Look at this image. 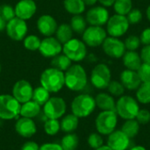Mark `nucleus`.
Listing matches in <instances>:
<instances>
[{
    "instance_id": "obj_1",
    "label": "nucleus",
    "mask_w": 150,
    "mask_h": 150,
    "mask_svg": "<svg viewBox=\"0 0 150 150\" xmlns=\"http://www.w3.org/2000/svg\"><path fill=\"white\" fill-rule=\"evenodd\" d=\"M65 85L73 91H80L85 88L88 77L85 69L80 64H74L65 71Z\"/></svg>"
},
{
    "instance_id": "obj_2",
    "label": "nucleus",
    "mask_w": 150,
    "mask_h": 150,
    "mask_svg": "<svg viewBox=\"0 0 150 150\" xmlns=\"http://www.w3.org/2000/svg\"><path fill=\"white\" fill-rule=\"evenodd\" d=\"M40 82L50 93H56L65 85L64 73L54 68H48L41 73Z\"/></svg>"
},
{
    "instance_id": "obj_3",
    "label": "nucleus",
    "mask_w": 150,
    "mask_h": 150,
    "mask_svg": "<svg viewBox=\"0 0 150 150\" xmlns=\"http://www.w3.org/2000/svg\"><path fill=\"white\" fill-rule=\"evenodd\" d=\"M139 111V102L131 96L123 95L116 102L115 112L119 117L125 120L135 119Z\"/></svg>"
},
{
    "instance_id": "obj_4",
    "label": "nucleus",
    "mask_w": 150,
    "mask_h": 150,
    "mask_svg": "<svg viewBox=\"0 0 150 150\" xmlns=\"http://www.w3.org/2000/svg\"><path fill=\"white\" fill-rule=\"evenodd\" d=\"M96 107L95 98L89 94H80L71 102L72 113L79 119L90 116Z\"/></svg>"
},
{
    "instance_id": "obj_5",
    "label": "nucleus",
    "mask_w": 150,
    "mask_h": 150,
    "mask_svg": "<svg viewBox=\"0 0 150 150\" xmlns=\"http://www.w3.org/2000/svg\"><path fill=\"white\" fill-rule=\"evenodd\" d=\"M118 124V115L115 111H101L95 120L96 129L101 135H109Z\"/></svg>"
},
{
    "instance_id": "obj_6",
    "label": "nucleus",
    "mask_w": 150,
    "mask_h": 150,
    "mask_svg": "<svg viewBox=\"0 0 150 150\" xmlns=\"http://www.w3.org/2000/svg\"><path fill=\"white\" fill-rule=\"evenodd\" d=\"M21 104L12 96L0 95V119L11 120L19 115Z\"/></svg>"
},
{
    "instance_id": "obj_7",
    "label": "nucleus",
    "mask_w": 150,
    "mask_h": 150,
    "mask_svg": "<svg viewBox=\"0 0 150 150\" xmlns=\"http://www.w3.org/2000/svg\"><path fill=\"white\" fill-rule=\"evenodd\" d=\"M112 78V73L110 68L105 63H99L96 65L91 74V84L98 89L105 90L107 89Z\"/></svg>"
},
{
    "instance_id": "obj_8",
    "label": "nucleus",
    "mask_w": 150,
    "mask_h": 150,
    "mask_svg": "<svg viewBox=\"0 0 150 150\" xmlns=\"http://www.w3.org/2000/svg\"><path fill=\"white\" fill-rule=\"evenodd\" d=\"M62 52L72 62H81L87 54V47L83 40L72 38L62 45Z\"/></svg>"
},
{
    "instance_id": "obj_9",
    "label": "nucleus",
    "mask_w": 150,
    "mask_h": 150,
    "mask_svg": "<svg viewBox=\"0 0 150 150\" xmlns=\"http://www.w3.org/2000/svg\"><path fill=\"white\" fill-rule=\"evenodd\" d=\"M129 25L130 24L126 16L114 14L110 16L106 23V32L112 37L120 38L127 33Z\"/></svg>"
},
{
    "instance_id": "obj_10",
    "label": "nucleus",
    "mask_w": 150,
    "mask_h": 150,
    "mask_svg": "<svg viewBox=\"0 0 150 150\" xmlns=\"http://www.w3.org/2000/svg\"><path fill=\"white\" fill-rule=\"evenodd\" d=\"M67 109L66 102L60 97H50V98L43 105V112L47 119L59 120L62 118Z\"/></svg>"
},
{
    "instance_id": "obj_11",
    "label": "nucleus",
    "mask_w": 150,
    "mask_h": 150,
    "mask_svg": "<svg viewBox=\"0 0 150 150\" xmlns=\"http://www.w3.org/2000/svg\"><path fill=\"white\" fill-rule=\"evenodd\" d=\"M107 37V32L102 26L91 25L85 29L83 33V41L86 46L96 47L102 46Z\"/></svg>"
},
{
    "instance_id": "obj_12",
    "label": "nucleus",
    "mask_w": 150,
    "mask_h": 150,
    "mask_svg": "<svg viewBox=\"0 0 150 150\" xmlns=\"http://www.w3.org/2000/svg\"><path fill=\"white\" fill-rule=\"evenodd\" d=\"M6 33L7 35L13 40L20 41L25 39L27 34V25L25 20H23L18 17L13 18L9 20L6 25Z\"/></svg>"
},
{
    "instance_id": "obj_13",
    "label": "nucleus",
    "mask_w": 150,
    "mask_h": 150,
    "mask_svg": "<svg viewBox=\"0 0 150 150\" xmlns=\"http://www.w3.org/2000/svg\"><path fill=\"white\" fill-rule=\"evenodd\" d=\"M102 48L105 54L113 59L122 58L126 50L124 41L120 40V38L115 37H106L105 41L102 44Z\"/></svg>"
},
{
    "instance_id": "obj_14",
    "label": "nucleus",
    "mask_w": 150,
    "mask_h": 150,
    "mask_svg": "<svg viewBox=\"0 0 150 150\" xmlns=\"http://www.w3.org/2000/svg\"><path fill=\"white\" fill-rule=\"evenodd\" d=\"M109 18H110V14L106 7L95 6L91 8L87 11L85 19L87 23L90 24L91 25L103 26L106 25Z\"/></svg>"
},
{
    "instance_id": "obj_15",
    "label": "nucleus",
    "mask_w": 150,
    "mask_h": 150,
    "mask_svg": "<svg viewBox=\"0 0 150 150\" xmlns=\"http://www.w3.org/2000/svg\"><path fill=\"white\" fill-rule=\"evenodd\" d=\"M39 51L42 56L46 58H53L61 54L62 51V44L54 37H46L40 41Z\"/></svg>"
},
{
    "instance_id": "obj_16",
    "label": "nucleus",
    "mask_w": 150,
    "mask_h": 150,
    "mask_svg": "<svg viewBox=\"0 0 150 150\" xmlns=\"http://www.w3.org/2000/svg\"><path fill=\"white\" fill-rule=\"evenodd\" d=\"M33 89L31 83L26 80L17 81L12 87V96L20 103L24 104L32 100Z\"/></svg>"
},
{
    "instance_id": "obj_17",
    "label": "nucleus",
    "mask_w": 150,
    "mask_h": 150,
    "mask_svg": "<svg viewBox=\"0 0 150 150\" xmlns=\"http://www.w3.org/2000/svg\"><path fill=\"white\" fill-rule=\"evenodd\" d=\"M131 144V139L127 137L122 131L114 130L108 135L107 146L112 150H127Z\"/></svg>"
},
{
    "instance_id": "obj_18",
    "label": "nucleus",
    "mask_w": 150,
    "mask_h": 150,
    "mask_svg": "<svg viewBox=\"0 0 150 150\" xmlns=\"http://www.w3.org/2000/svg\"><path fill=\"white\" fill-rule=\"evenodd\" d=\"M16 17L27 20L30 19L36 12L37 5L33 0H19L14 7Z\"/></svg>"
},
{
    "instance_id": "obj_19",
    "label": "nucleus",
    "mask_w": 150,
    "mask_h": 150,
    "mask_svg": "<svg viewBox=\"0 0 150 150\" xmlns=\"http://www.w3.org/2000/svg\"><path fill=\"white\" fill-rule=\"evenodd\" d=\"M57 27L58 25L56 20L48 14L40 16L37 20V28L45 37L53 36L55 33Z\"/></svg>"
},
{
    "instance_id": "obj_20",
    "label": "nucleus",
    "mask_w": 150,
    "mask_h": 150,
    "mask_svg": "<svg viewBox=\"0 0 150 150\" xmlns=\"http://www.w3.org/2000/svg\"><path fill=\"white\" fill-rule=\"evenodd\" d=\"M17 134L23 138H30L37 132V127L33 119L21 117L15 124Z\"/></svg>"
},
{
    "instance_id": "obj_21",
    "label": "nucleus",
    "mask_w": 150,
    "mask_h": 150,
    "mask_svg": "<svg viewBox=\"0 0 150 150\" xmlns=\"http://www.w3.org/2000/svg\"><path fill=\"white\" fill-rule=\"evenodd\" d=\"M120 80L125 89L128 91H136L142 84V81L137 71L127 69L120 73Z\"/></svg>"
},
{
    "instance_id": "obj_22",
    "label": "nucleus",
    "mask_w": 150,
    "mask_h": 150,
    "mask_svg": "<svg viewBox=\"0 0 150 150\" xmlns=\"http://www.w3.org/2000/svg\"><path fill=\"white\" fill-rule=\"evenodd\" d=\"M122 61L127 69L134 71H137L142 64L141 55L136 51H126L122 56Z\"/></svg>"
},
{
    "instance_id": "obj_23",
    "label": "nucleus",
    "mask_w": 150,
    "mask_h": 150,
    "mask_svg": "<svg viewBox=\"0 0 150 150\" xmlns=\"http://www.w3.org/2000/svg\"><path fill=\"white\" fill-rule=\"evenodd\" d=\"M96 106L101 111H115L116 102L114 97L109 93L100 92L95 98Z\"/></svg>"
},
{
    "instance_id": "obj_24",
    "label": "nucleus",
    "mask_w": 150,
    "mask_h": 150,
    "mask_svg": "<svg viewBox=\"0 0 150 150\" xmlns=\"http://www.w3.org/2000/svg\"><path fill=\"white\" fill-rule=\"evenodd\" d=\"M40 107L41 106L40 105H38L36 102L30 100L28 102L21 104L19 115L21 117L33 119L36 116H38L39 113L40 112Z\"/></svg>"
},
{
    "instance_id": "obj_25",
    "label": "nucleus",
    "mask_w": 150,
    "mask_h": 150,
    "mask_svg": "<svg viewBox=\"0 0 150 150\" xmlns=\"http://www.w3.org/2000/svg\"><path fill=\"white\" fill-rule=\"evenodd\" d=\"M78 124H79V118L78 117H76L73 113L67 114L62 119V120L60 122L61 130L63 131L64 133H67V134L73 133L77 128Z\"/></svg>"
},
{
    "instance_id": "obj_26",
    "label": "nucleus",
    "mask_w": 150,
    "mask_h": 150,
    "mask_svg": "<svg viewBox=\"0 0 150 150\" xmlns=\"http://www.w3.org/2000/svg\"><path fill=\"white\" fill-rule=\"evenodd\" d=\"M63 5L65 10L72 15L82 14L86 6L83 0H64Z\"/></svg>"
},
{
    "instance_id": "obj_27",
    "label": "nucleus",
    "mask_w": 150,
    "mask_h": 150,
    "mask_svg": "<svg viewBox=\"0 0 150 150\" xmlns=\"http://www.w3.org/2000/svg\"><path fill=\"white\" fill-rule=\"evenodd\" d=\"M72 65V61L64 54H59L52 58L51 66L61 71H66Z\"/></svg>"
},
{
    "instance_id": "obj_28",
    "label": "nucleus",
    "mask_w": 150,
    "mask_h": 150,
    "mask_svg": "<svg viewBox=\"0 0 150 150\" xmlns=\"http://www.w3.org/2000/svg\"><path fill=\"white\" fill-rule=\"evenodd\" d=\"M55 34H56L55 38L63 45L73 38V30L70 25L62 24L57 27Z\"/></svg>"
},
{
    "instance_id": "obj_29",
    "label": "nucleus",
    "mask_w": 150,
    "mask_h": 150,
    "mask_svg": "<svg viewBox=\"0 0 150 150\" xmlns=\"http://www.w3.org/2000/svg\"><path fill=\"white\" fill-rule=\"evenodd\" d=\"M121 131L130 139L136 137L140 132V124L135 119L127 120L122 125Z\"/></svg>"
},
{
    "instance_id": "obj_30",
    "label": "nucleus",
    "mask_w": 150,
    "mask_h": 150,
    "mask_svg": "<svg viewBox=\"0 0 150 150\" xmlns=\"http://www.w3.org/2000/svg\"><path fill=\"white\" fill-rule=\"evenodd\" d=\"M136 91V99L139 103L143 105L150 104V82L142 83Z\"/></svg>"
},
{
    "instance_id": "obj_31",
    "label": "nucleus",
    "mask_w": 150,
    "mask_h": 150,
    "mask_svg": "<svg viewBox=\"0 0 150 150\" xmlns=\"http://www.w3.org/2000/svg\"><path fill=\"white\" fill-rule=\"evenodd\" d=\"M49 98H50V92L41 85L35 88L33 91L32 100L36 102L40 106H43Z\"/></svg>"
},
{
    "instance_id": "obj_32",
    "label": "nucleus",
    "mask_w": 150,
    "mask_h": 150,
    "mask_svg": "<svg viewBox=\"0 0 150 150\" xmlns=\"http://www.w3.org/2000/svg\"><path fill=\"white\" fill-rule=\"evenodd\" d=\"M79 139L74 133L67 134L61 141V146L63 150H76L78 147Z\"/></svg>"
},
{
    "instance_id": "obj_33",
    "label": "nucleus",
    "mask_w": 150,
    "mask_h": 150,
    "mask_svg": "<svg viewBox=\"0 0 150 150\" xmlns=\"http://www.w3.org/2000/svg\"><path fill=\"white\" fill-rule=\"evenodd\" d=\"M70 26L73 32L79 34H83L85 29L87 28V21L85 18H83L81 14L73 15L70 21Z\"/></svg>"
},
{
    "instance_id": "obj_34",
    "label": "nucleus",
    "mask_w": 150,
    "mask_h": 150,
    "mask_svg": "<svg viewBox=\"0 0 150 150\" xmlns=\"http://www.w3.org/2000/svg\"><path fill=\"white\" fill-rule=\"evenodd\" d=\"M112 7L116 14L127 16L133 9V2L132 0H116Z\"/></svg>"
},
{
    "instance_id": "obj_35",
    "label": "nucleus",
    "mask_w": 150,
    "mask_h": 150,
    "mask_svg": "<svg viewBox=\"0 0 150 150\" xmlns=\"http://www.w3.org/2000/svg\"><path fill=\"white\" fill-rule=\"evenodd\" d=\"M107 90L109 91V94H111L112 97H117L120 98L121 96L124 95L125 93V87L123 86V84L120 83V81H111Z\"/></svg>"
},
{
    "instance_id": "obj_36",
    "label": "nucleus",
    "mask_w": 150,
    "mask_h": 150,
    "mask_svg": "<svg viewBox=\"0 0 150 150\" xmlns=\"http://www.w3.org/2000/svg\"><path fill=\"white\" fill-rule=\"evenodd\" d=\"M61 130L60 122L58 120H51L47 119V120L44 124V131L47 135H55Z\"/></svg>"
},
{
    "instance_id": "obj_37",
    "label": "nucleus",
    "mask_w": 150,
    "mask_h": 150,
    "mask_svg": "<svg viewBox=\"0 0 150 150\" xmlns=\"http://www.w3.org/2000/svg\"><path fill=\"white\" fill-rule=\"evenodd\" d=\"M40 40L35 35H28L24 39V47L29 51H36L39 50L40 46Z\"/></svg>"
},
{
    "instance_id": "obj_38",
    "label": "nucleus",
    "mask_w": 150,
    "mask_h": 150,
    "mask_svg": "<svg viewBox=\"0 0 150 150\" xmlns=\"http://www.w3.org/2000/svg\"><path fill=\"white\" fill-rule=\"evenodd\" d=\"M141 44L142 43H141L140 37H138L134 34L127 36L126 38V40H124V45H125L126 50H128V51H136L140 47Z\"/></svg>"
},
{
    "instance_id": "obj_39",
    "label": "nucleus",
    "mask_w": 150,
    "mask_h": 150,
    "mask_svg": "<svg viewBox=\"0 0 150 150\" xmlns=\"http://www.w3.org/2000/svg\"><path fill=\"white\" fill-rule=\"evenodd\" d=\"M87 142H88V145L90 146V148H91L93 149H98L104 145L103 137L98 133L91 134L87 139Z\"/></svg>"
},
{
    "instance_id": "obj_40",
    "label": "nucleus",
    "mask_w": 150,
    "mask_h": 150,
    "mask_svg": "<svg viewBox=\"0 0 150 150\" xmlns=\"http://www.w3.org/2000/svg\"><path fill=\"white\" fill-rule=\"evenodd\" d=\"M0 16L6 21L8 22L9 20L12 19L13 18L16 17L15 14V10L14 8L10 5V4H4L0 6Z\"/></svg>"
},
{
    "instance_id": "obj_41",
    "label": "nucleus",
    "mask_w": 150,
    "mask_h": 150,
    "mask_svg": "<svg viewBox=\"0 0 150 150\" xmlns=\"http://www.w3.org/2000/svg\"><path fill=\"white\" fill-rule=\"evenodd\" d=\"M126 17L130 25H136V24L141 23V21L142 20L143 15H142V12L141 10L132 9Z\"/></svg>"
},
{
    "instance_id": "obj_42",
    "label": "nucleus",
    "mask_w": 150,
    "mask_h": 150,
    "mask_svg": "<svg viewBox=\"0 0 150 150\" xmlns=\"http://www.w3.org/2000/svg\"><path fill=\"white\" fill-rule=\"evenodd\" d=\"M137 73L142 83L150 82V64L142 62V64L137 70Z\"/></svg>"
},
{
    "instance_id": "obj_43",
    "label": "nucleus",
    "mask_w": 150,
    "mask_h": 150,
    "mask_svg": "<svg viewBox=\"0 0 150 150\" xmlns=\"http://www.w3.org/2000/svg\"><path fill=\"white\" fill-rule=\"evenodd\" d=\"M135 120L140 125H147L150 122V112L147 109H140Z\"/></svg>"
},
{
    "instance_id": "obj_44",
    "label": "nucleus",
    "mask_w": 150,
    "mask_h": 150,
    "mask_svg": "<svg viewBox=\"0 0 150 150\" xmlns=\"http://www.w3.org/2000/svg\"><path fill=\"white\" fill-rule=\"evenodd\" d=\"M140 55H141L142 62L150 64V45L143 47V48L141 51Z\"/></svg>"
},
{
    "instance_id": "obj_45",
    "label": "nucleus",
    "mask_w": 150,
    "mask_h": 150,
    "mask_svg": "<svg viewBox=\"0 0 150 150\" xmlns=\"http://www.w3.org/2000/svg\"><path fill=\"white\" fill-rule=\"evenodd\" d=\"M140 40H141V43L143 44L144 46L150 45V26L147 27L142 32Z\"/></svg>"
},
{
    "instance_id": "obj_46",
    "label": "nucleus",
    "mask_w": 150,
    "mask_h": 150,
    "mask_svg": "<svg viewBox=\"0 0 150 150\" xmlns=\"http://www.w3.org/2000/svg\"><path fill=\"white\" fill-rule=\"evenodd\" d=\"M20 150H40V147L35 142L28 141L22 145Z\"/></svg>"
},
{
    "instance_id": "obj_47",
    "label": "nucleus",
    "mask_w": 150,
    "mask_h": 150,
    "mask_svg": "<svg viewBox=\"0 0 150 150\" xmlns=\"http://www.w3.org/2000/svg\"><path fill=\"white\" fill-rule=\"evenodd\" d=\"M40 150H63L60 144L56 143H45L40 147Z\"/></svg>"
},
{
    "instance_id": "obj_48",
    "label": "nucleus",
    "mask_w": 150,
    "mask_h": 150,
    "mask_svg": "<svg viewBox=\"0 0 150 150\" xmlns=\"http://www.w3.org/2000/svg\"><path fill=\"white\" fill-rule=\"evenodd\" d=\"M101 4H102V6H104V7H111V6H112L113 5V4H114V2L116 1V0H98Z\"/></svg>"
},
{
    "instance_id": "obj_49",
    "label": "nucleus",
    "mask_w": 150,
    "mask_h": 150,
    "mask_svg": "<svg viewBox=\"0 0 150 150\" xmlns=\"http://www.w3.org/2000/svg\"><path fill=\"white\" fill-rule=\"evenodd\" d=\"M6 25H7V22L0 16V32L4 31L6 28Z\"/></svg>"
},
{
    "instance_id": "obj_50",
    "label": "nucleus",
    "mask_w": 150,
    "mask_h": 150,
    "mask_svg": "<svg viewBox=\"0 0 150 150\" xmlns=\"http://www.w3.org/2000/svg\"><path fill=\"white\" fill-rule=\"evenodd\" d=\"M83 2H84L85 5L92 6V5H94L98 2V0H83Z\"/></svg>"
},
{
    "instance_id": "obj_51",
    "label": "nucleus",
    "mask_w": 150,
    "mask_h": 150,
    "mask_svg": "<svg viewBox=\"0 0 150 150\" xmlns=\"http://www.w3.org/2000/svg\"><path fill=\"white\" fill-rule=\"evenodd\" d=\"M129 150H147V149H146V148H144L143 146L137 145V146H134V147L131 148Z\"/></svg>"
},
{
    "instance_id": "obj_52",
    "label": "nucleus",
    "mask_w": 150,
    "mask_h": 150,
    "mask_svg": "<svg viewBox=\"0 0 150 150\" xmlns=\"http://www.w3.org/2000/svg\"><path fill=\"white\" fill-rule=\"evenodd\" d=\"M95 150H112L109 146H107V145H103V146H101L100 148H98V149H97Z\"/></svg>"
},
{
    "instance_id": "obj_53",
    "label": "nucleus",
    "mask_w": 150,
    "mask_h": 150,
    "mask_svg": "<svg viewBox=\"0 0 150 150\" xmlns=\"http://www.w3.org/2000/svg\"><path fill=\"white\" fill-rule=\"evenodd\" d=\"M146 15H147V18L149 19V21L150 22V4L148 6V8L146 10Z\"/></svg>"
},
{
    "instance_id": "obj_54",
    "label": "nucleus",
    "mask_w": 150,
    "mask_h": 150,
    "mask_svg": "<svg viewBox=\"0 0 150 150\" xmlns=\"http://www.w3.org/2000/svg\"><path fill=\"white\" fill-rule=\"evenodd\" d=\"M1 70H2V67H1V64H0V73H1Z\"/></svg>"
},
{
    "instance_id": "obj_55",
    "label": "nucleus",
    "mask_w": 150,
    "mask_h": 150,
    "mask_svg": "<svg viewBox=\"0 0 150 150\" xmlns=\"http://www.w3.org/2000/svg\"><path fill=\"white\" fill-rule=\"evenodd\" d=\"M0 6H1V5H0Z\"/></svg>"
}]
</instances>
